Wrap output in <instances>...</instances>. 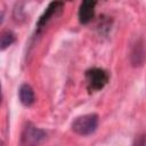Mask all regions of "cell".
Instances as JSON below:
<instances>
[{
  "instance_id": "obj_1",
  "label": "cell",
  "mask_w": 146,
  "mask_h": 146,
  "mask_svg": "<svg viewBox=\"0 0 146 146\" xmlns=\"http://www.w3.org/2000/svg\"><path fill=\"white\" fill-rule=\"evenodd\" d=\"M98 115L95 113L78 116L71 124L72 131L80 136H89L94 133L98 127Z\"/></svg>"
},
{
  "instance_id": "obj_5",
  "label": "cell",
  "mask_w": 146,
  "mask_h": 146,
  "mask_svg": "<svg viewBox=\"0 0 146 146\" xmlns=\"http://www.w3.org/2000/svg\"><path fill=\"white\" fill-rule=\"evenodd\" d=\"M98 0H82L79 8V21L82 24H87L95 15V7Z\"/></svg>"
},
{
  "instance_id": "obj_3",
  "label": "cell",
  "mask_w": 146,
  "mask_h": 146,
  "mask_svg": "<svg viewBox=\"0 0 146 146\" xmlns=\"http://www.w3.org/2000/svg\"><path fill=\"white\" fill-rule=\"evenodd\" d=\"M46 137L47 133L44 130L36 128L32 123H27L22 132L21 145H39L46 139Z\"/></svg>"
},
{
  "instance_id": "obj_2",
  "label": "cell",
  "mask_w": 146,
  "mask_h": 146,
  "mask_svg": "<svg viewBox=\"0 0 146 146\" xmlns=\"http://www.w3.org/2000/svg\"><path fill=\"white\" fill-rule=\"evenodd\" d=\"M86 79L88 89L90 91H98L103 89L108 82V73L103 68L92 67L86 72Z\"/></svg>"
},
{
  "instance_id": "obj_7",
  "label": "cell",
  "mask_w": 146,
  "mask_h": 146,
  "mask_svg": "<svg viewBox=\"0 0 146 146\" xmlns=\"http://www.w3.org/2000/svg\"><path fill=\"white\" fill-rule=\"evenodd\" d=\"M18 97H19V102L24 105V106H31L34 103V91L32 89V87L27 83H23L19 89H18Z\"/></svg>"
},
{
  "instance_id": "obj_6",
  "label": "cell",
  "mask_w": 146,
  "mask_h": 146,
  "mask_svg": "<svg viewBox=\"0 0 146 146\" xmlns=\"http://www.w3.org/2000/svg\"><path fill=\"white\" fill-rule=\"evenodd\" d=\"M62 7H63V1H62V0H55V1H52V2L47 7V9L44 10V13L41 15V17L39 18V21H38V23H36V29H38V30H41V29L50 21V18H51L58 10L62 9Z\"/></svg>"
},
{
  "instance_id": "obj_8",
  "label": "cell",
  "mask_w": 146,
  "mask_h": 146,
  "mask_svg": "<svg viewBox=\"0 0 146 146\" xmlns=\"http://www.w3.org/2000/svg\"><path fill=\"white\" fill-rule=\"evenodd\" d=\"M15 40H16V36L11 31H9V30L3 31L0 35V49L5 50L9 46H11L15 42Z\"/></svg>"
},
{
  "instance_id": "obj_4",
  "label": "cell",
  "mask_w": 146,
  "mask_h": 146,
  "mask_svg": "<svg viewBox=\"0 0 146 146\" xmlns=\"http://www.w3.org/2000/svg\"><path fill=\"white\" fill-rule=\"evenodd\" d=\"M146 60V47L143 40H138L131 48L130 51V63L133 67L143 66Z\"/></svg>"
}]
</instances>
